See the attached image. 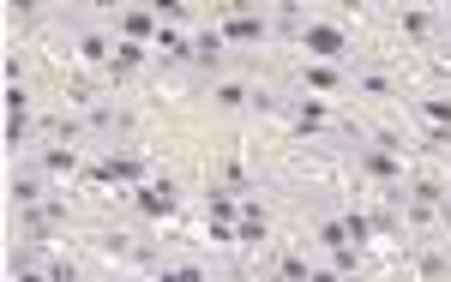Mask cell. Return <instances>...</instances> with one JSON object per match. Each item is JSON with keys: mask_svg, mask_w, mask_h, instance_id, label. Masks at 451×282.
<instances>
[{"mask_svg": "<svg viewBox=\"0 0 451 282\" xmlns=\"http://www.w3.org/2000/svg\"><path fill=\"white\" fill-rule=\"evenodd\" d=\"M307 48H313L319 60H337V55H343V36H337L331 24H313V30H307Z\"/></svg>", "mask_w": 451, "mask_h": 282, "instance_id": "1", "label": "cell"}, {"mask_svg": "<svg viewBox=\"0 0 451 282\" xmlns=\"http://www.w3.org/2000/svg\"><path fill=\"white\" fill-rule=\"evenodd\" d=\"M139 210H150V216H169V210H174V192H169V181H162V186H145V192H139Z\"/></svg>", "mask_w": 451, "mask_h": 282, "instance_id": "2", "label": "cell"}, {"mask_svg": "<svg viewBox=\"0 0 451 282\" xmlns=\"http://www.w3.org/2000/svg\"><path fill=\"white\" fill-rule=\"evenodd\" d=\"M223 43H259V18H235L229 30H223Z\"/></svg>", "mask_w": 451, "mask_h": 282, "instance_id": "3", "label": "cell"}, {"mask_svg": "<svg viewBox=\"0 0 451 282\" xmlns=\"http://www.w3.org/2000/svg\"><path fill=\"white\" fill-rule=\"evenodd\" d=\"M193 55H199V60H205V67H211V60L223 55V36H217V30H211V36H199V43H193Z\"/></svg>", "mask_w": 451, "mask_h": 282, "instance_id": "4", "label": "cell"}, {"mask_svg": "<svg viewBox=\"0 0 451 282\" xmlns=\"http://www.w3.org/2000/svg\"><path fill=\"white\" fill-rule=\"evenodd\" d=\"M139 60H145V48H139V43H127V48H121V55H115V72H133V67H139Z\"/></svg>", "mask_w": 451, "mask_h": 282, "instance_id": "5", "label": "cell"}, {"mask_svg": "<svg viewBox=\"0 0 451 282\" xmlns=\"http://www.w3.org/2000/svg\"><path fill=\"white\" fill-rule=\"evenodd\" d=\"M217 102H223V108H241V102H247V84H223Z\"/></svg>", "mask_w": 451, "mask_h": 282, "instance_id": "6", "label": "cell"}, {"mask_svg": "<svg viewBox=\"0 0 451 282\" xmlns=\"http://www.w3.org/2000/svg\"><path fill=\"white\" fill-rule=\"evenodd\" d=\"M367 169H373V174H385V181H391V174H397V162L385 157V150H373V157H367Z\"/></svg>", "mask_w": 451, "mask_h": 282, "instance_id": "7", "label": "cell"}, {"mask_svg": "<svg viewBox=\"0 0 451 282\" xmlns=\"http://www.w3.org/2000/svg\"><path fill=\"white\" fill-rule=\"evenodd\" d=\"M319 235H325V247H343V240H349V228H343V222H325Z\"/></svg>", "mask_w": 451, "mask_h": 282, "instance_id": "8", "label": "cell"}, {"mask_svg": "<svg viewBox=\"0 0 451 282\" xmlns=\"http://www.w3.org/2000/svg\"><path fill=\"white\" fill-rule=\"evenodd\" d=\"M48 169H55V174H72V150H48Z\"/></svg>", "mask_w": 451, "mask_h": 282, "instance_id": "9", "label": "cell"}, {"mask_svg": "<svg viewBox=\"0 0 451 282\" xmlns=\"http://www.w3.org/2000/svg\"><path fill=\"white\" fill-rule=\"evenodd\" d=\"M428 114H433L440 126H451V102H428Z\"/></svg>", "mask_w": 451, "mask_h": 282, "instance_id": "10", "label": "cell"}, {"mask_svg": "<svg viewBox=\"0 0 451 282\" xmlns=\"http://www.w3.org/2000/svg\"><path fill=\"white\" fill-rule=\"evenodd\" d=\"M6 6H12V12H30V6H36V0H6Z\"/></svg>", "mask_w": 451, "mask_h": 282, "instance_id": "11", "label": "cell"}]
</instances>
